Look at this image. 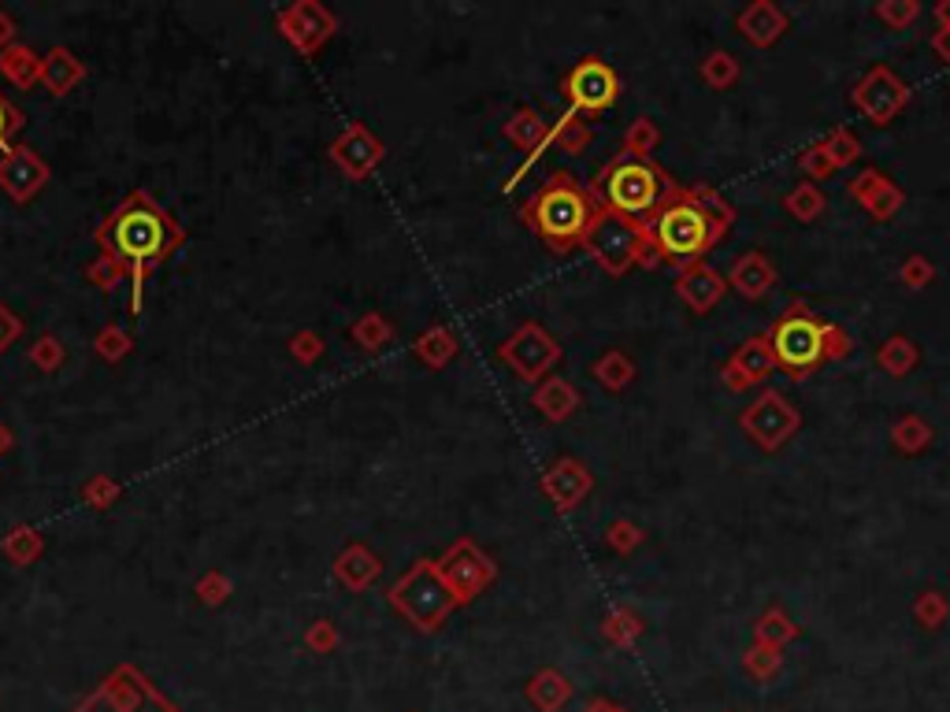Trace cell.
Listing matches in <instances>:
<instances>
[{"label":"cell","instance_id":"6da1fadb","mask_svg":"<svg viewBox=\"0 0 950 712\" xmlns=\"http://www.w3.org/2000/svg\"><path fill=\"white\" fill-rule=\"evenodd\" d=\"M93 241L101 246V252L116 257L119 264L127 268L130 278V312H141V301H145V283L149 275L164 264L172 252L186 246V230L167 215V209H160V201L145 190H130L119 209H112L101 227L93 230Z\"/></svg>","mask_w":950,"mask_h":712},{"label":"cell","instance_id":"7a4b0ae2","mask_svg":"<svg viewBox=\"0 0 950 712\" xmlns=\"http://www.w3.org/2000/svg\"><path fill=\"white\" fill-rule=\"evenodd\" d=\"M595 215H598L595 197H590L587 186H579L576 175L564 171V167L546 175V182L520 204L524 227H528L550 252H558V257L583 246Z\"/></svg>","mask_w":950,"mask_h":712},{"label":"cell","instance_id":"3957f363","mask_svg":"<svg viewBox=\"0 0 950 712\" xmlns=\"http://www.w3.org/2000/svg\"><path fill=\"white\" fill-rule=\"evenodd\" d=\"M724 230L702 204L699 186H680L669 193V201L657 209V215L643 227V238L650 252L657 257V264H676V268H691L705 260V252L717 249Z\"/></svg>","mask_w":950,"mask_h":712},{"label":"cell","instance_id":"277c9868","mask_svg":"<svg viewBox=\"0 0 950 712\" xmlns=\"http://www.w3.org/2000/svg\"><path fill=\"white\" fill-rule=\"evenodd\" d=\"M587 190L595 197L598 209L613 212L620 219L632 223V227L643 230L657 215V209L669 201V193L676 190V178L669 171H661L654 161H638V156L617 153L613 161L601 167Z\"/></svg>","mask_w":950,"mask_h":712},{"label":"cell","instance_id":"5b68a950","mask_svg":"<svg viewBox=\"0 0 950 712\" xmlns=\"http://www.w3.org/2000/svg\"><path fill=\"white\" fill-rule=\"evenodd\" d=\"M387 602L401 620L412 624L423 634L438 631V627L446 624V616L457 608L454 594H449L446 583H442V575H438V568L431 557L412 560V565L394 579L390 590H387Z\"/></svg>","mask_w":950,"mask_h":712},{"label":"cell","instance_id":"8992f818","mask_svg":"<svg viewBox=\"0 0 950 712\" xmlns=\"http://www.w3.org/2000/svg\"><path fill=\"white\" fill-rule=\"evenodd\" d=\"M765 342L773 349V360L779 371L791 379H810L824 364V323L806 308V301H795L779 320L765 331Z\"/></svg>","mask_w":950,"mask_h":712},{"label":"cell","instance_id":"52a82bcc","mask_svg":"<svg viewBox=\"0 0 950 712\" xmlns=\"http://www.w3.org/2000/svg\"><path fill=\"white\" fill-rule=\"evenodd\" d=\"M583 249H587L590 257H595V264L613 278H624L632 268H657V257L650 252V246H646L643 230L606 209H598L587 238H583Z\"/></svg>","mask_w":950,"mask_h":712},{"label":"cell","instance_id":"ba28073f","mask_svg":"<svg viewBox=\"0 0 950 712\" xmlns=\"http://www.w3.org/2000/svg\"><path fill=\"white\" fill-rule=\"evenodd\" d=\"M71 712H183V709L160 695L153 679L141 676L134 664H119Z\"/></svg>","mask_w":950,"mask_h":712},{"label":"cell","instance_id":"9c48e42d","mask_svg":"<svg viewBox=\"0 0 950 712\" xmlns=\"http://www.w3.org/2000/svg\"><path fill=\"white\" fill-rule=\"evenodd\" d=\"M739 427H742V435H747L758 449H765V453H776V449H784L798 435V427H802V416H798V408L784 397V393L769 387V390H761L758 397L739 412Z\"/></svg>","mask_w":950,"mask_h":712},{"label":"cell","instance_id":"30bf717a","mask_svg":"<svg viewBox=\"0 0 950 712\" xmlns=\"http://www.w3.org/2000/svg\"><path fill=\"white\" fill-rule=\"evenodd\" d=\"M497 360H502L520 382L539 387L546 375L553 371V364L561 360V342L553 339L542 323L528 320V323L516 327V331L502 345H497Z\"/></svg>","mask_w":950,"mask_h":712},{"label":"cell","instance_id":"8fae6325","mask_svg":"<svg viewBox=\"0 0 950 712\" xmlns=\"http://www.w3.org/2000/svg\"><path fill=\"white\" fill-rule=\"evenodd\" d=\"M435 568H438L442 583H446V590L454 594L457 605H472L476 597L497 579L494 560L486 557L472 538H457L454 546L435 560Z\"/></svg>","mask_w":950,"mask_h":712},{"label":"cell","instance_id":"7c38bea8","mask_svg":"<svg viewBox=\"0 0 950 712\" xmlns=\"http://www.w3.org/2000/svg\"><path fill=\"white\" fill-rule=\"evenodd\" d=\"M561 90L572 105L568 111H576V116H601V111H609L620 100V74L601 56H583L576 68L564 74Z\"/></svg>","mask_w":950,"mask_h":712},{"label":"cell","instance_id":"4fadbf2b","mask_svg":"<svg viewBox=\"0 0 950 712\" xmlns=\"http://www.w3.org/2000/svg\"><path fill=\"white\" fill-rule=\"evenodd\" d=\"M275 31L297 56H316L335 37L338 19L331 8H324L319 0H294V4L279 8Z\"/></svg>","mask_w":950,"mask_h":712},{"label":"cell","instance_id":"5bb4252c","mask_svg":"<svg viewBox=\"0 0 950 712\" xmlns=\"http://www.w3.org/2000/svg\"><path fill=\"white\" fill-rule=\"evenodd\" d=\"M851 100L869 123L888 127L891 119L910 105V86L891 68L877 63V68H869L858 82H854Z\"/></svg>","mask_w":950,"mask_h":712},{"label":"cell","instance_id":"9a60e30c","mask_svg":"<svg viewBox=\"0 0 950 712\" xmlns=\"http://www.w3.org/2000/svg\"><path fill=\"white\" fill-rule=\"evenodd\" d=\"M327 156H331V164L342 171L345 178H353V182H364L375 167L383 164V156H387V145H383L379 134H372L364 123H345L342 134L335 138L331 149H327Z\"/></svg>","mask_w":950,"mask_h":712},{"label":"cell","instance_id":"2e32d148","mask_svg":"<svg viewBox=\"0 0 950 712\" xmlns=\"http://www.w3.org/2000/svg\"><path fill=\"white\" fill-rule=\"evenodd\" d=\"M49 164L42 161L34 145H12L0 156V190L12 197L15 204H31L37 193L49 186Z\"/></svg>","mask_w":950,"mask_h":712},{"label":"cell","instance_id":"e0dca14e","mask_svg":"<svg viewBox=\"0 0 950 712\" xmlns=\"http://www.w3.org/2000/svg\"><path fill=\"white\" fill-rule=\"evenodd\" d=\"M595 490V475L590 467L576 461V456H561L542 472V494L558 512H572L587 501V494Z\"/></svg>","mask_w":950,"mask_h":712},{"label":"cell","instance_id":"ac0fdd59","mask_svg":"<svg viewBox=\"0 0 950 712\" xmlns=\"http://www.w3.org/2000/svg\"><path fill=\"white\" fill-rule=\"evenodd\" d=\"M773 371H776L773 349H769L765 334H754V339H747L736 353L728 356V364L720 368V379H724V387H728V390L742 393L750 387H761V382H765Z\"/></svg>","mask_w":950,"mask_h":712},{"label":"cell","instance_id":"d6986e66","mask_svg":"<svg viewBox=\"0 0 950 712\" xmlns=\"http://www.w3.org/2000/svg\"><path fill=\"white\" fill-rule=\"evenodd\" d=\"M728 294V278L720 275L717 268H709L705 260H699V264L683 268L680 278H676V297L691 308V312H713V308L720 305V297Z\"/></svg>","mask_w":950,"mask_h":712},{"label":"cell","instance_id":"ffe728a7","mask_svg":"<svg viewBox=\"0 0 950 712\" xmlns=\"http://www.w3.org/2000/svg\"><path fill=\"white\" fill-rule=\"evenodd\" d=\"M736 31L747 37L754 49H773V45L791 31V15L773 0H754L736 15Z\"/></svg>","mask_w":950,"mask_h":712},{"label":"cell","instance_id":"44dd1931","mask_svg":"<svg viewBox=\"0 0 950 712\" xmlns=\"http://www.w3.org/2000/svg\"><path fill=\"white\" fill-rule=\"evenodd\" d=\"M776 278L779 275H776L773 257H769V252H761V249L742 252V257L728 271V286L736 289L739 297H747V301H761V297L773 294Z\"/></svg>","mask_w":950,"mask_h":712},{"label":"cell","instance_id":"7402d4cb","mask_svg":"<svg viewBox=\"0 0 950 712\" xmlns=\"http://www.w3.org/2000/svg\"><path fill=\"white\" fill-rule=\"evenodd\" d=\"M383 575V560L379 553L368 549L364 542H350L342 553L335 557V579L342 583L345 590H353V594H361V590H368L375 579Z\"/></svg>","mask_w":950,"mask_h":712},{"label":"cell","instance_id":"603a6c76","mask_svg":"<svg viewBox=\"0 0 950 712\" xmlns=\"http://www.w3.org/2000/svg\"><path fill=\"white\" fill-rule=\"evenodd\" d=\"M531 405L542 419H550V424H564V419L583 405V397L564 375H546L539 387L531 390Z\"/></svg>","mask_w":950,"mask_h":712},{"label":"cell","instance_id":"cb8c5ba5","mask_svg":"<svg viewBox=\"0 0 950 712\" xmlns=\"http://www.w3.org/2000/svg\"><path fill=\"white\" fill-rule=\"evenodd\" d=\"M82 79H86V63H82L68 45H52V49L42 56V86L49 90L52 97H68Z\"/></svg>","mask_w":950,"mask_h":712},{"label":"cell","instance_id":"d4e9b609","mask_svg":"<svg viewBox=\"0 0 950 712\" xmlns=\"http://www.w3.org/2000/svg\"><path fill=\"white\" fill-rule=\"evenodd\" d=\"M502 134L509 138L516 149H528V153H542L550 149V123L542 119L539 108H516L509 119H505Z\"/></svg>","mask_w":950,"mask_h":712},{"label":"cell","instance_id":"484cf974","mask_svg":"<svg viewBox=\"0 0 950 712\" xmlns=\"http://www.w3.org/2000/svg\"><path fill=\"white\" fill-rule=\"evenodd\" d=\"M0 74H4L15 90H34L37 82H42V56L23 41L8 45V49H0Z\"/></svg>","mask_w":950,"mask_h":712},{"label":"cell","instance_id":"4316f807","mask_svg":"<svg viewBox=\"0 0 950 712\" xmlns=\"http://www.w3.org/2000/svg\"><path fill=\"white\" fill-rule=\"evenodd\" d=\"M572 698V683L558 668H542L528 679V701L539 712H561Z\"/></svg>","mask_w":950,"mask_h":712},{"label":"cell","instance_id":"83f0119b","mask_svg":"<svg viewBox=\"0 0 950 712\" xmlns=\"http://www.w3.org/2000/svg\"><path fill=\"white\" fill-rule=\"evenodd\" d=\"M0 553H4L15 568H31L45 557V534L31 527V523H15V527L0 538Z\"/></svg>","mask_w":950,"mask_h":712},{"label":"cell","instance_id":"f1b7e54d","mask_svg":"<svg viewBox=\"0 0 950 712\" xmlns=\"http://www.w3.org/2000/svg\"><path fill=\"white\" fill-rule=\"evenodd\" d=\"M412 353H417L431 371H442L457 356V334L449 331V327L435 323V327H427L417 342H412Z\"/></svg>","mask_w":950,"mask_h":712},{"label":"cell","instance_id":"f546056e","mask_svg":"<svg viewBox=\"0 0 950 712\" xmlns=\"http://www.w3.org/2000/svg\"><path fill=\"white\" fill-rule=\"evenodd\" d=\"M798 639V624L787 616V608L769 605L765 613L754 620V642L758 645H773V650H784L787 642Z\"/></svg>","mask_w":950,"mask_h":712},{"label":"cell","instance_id":"4dcf8cb0","mask_svg":"<svg viewBox=\"0 0 950 712\" xmlns=\"http://www.w3.org/2000/svg\"><path fill=\"white\" fill-rule=\"evenodd\" d=\"M877 364L888 375H895V379H906V375L920 364V349H917L914 339H906V334H891V339L877 349Z\"/></svg>","mask_w":950,"mask_h":712},{"label":"cell","instance_id":"1f68e13d","mask_svg":"<svg viewBox=\"0 0 950 712\" xmlns=\"http://www.w3.org/2000/svg\"><path fill=\"white\" fill-rule=\"evenodd\" d=\"M590 142H595V130H590L587 119L576 116V111H564L558 123L550 127V145H558L561 153H568V156L587 153Z\"/></svg>","mask_w":950,"mask_h":712},{"label":"cell","instance_id":"d6a6232c","mask_svg":"<svg viewBox=\"0 0 950 712\" xmlns=\"http://www.w3.org/2000/svg\"><path fill=\"white\" fill-rule=\"evenodd\" d=\"M646 624L643 616L635 613L632 605H617L606 613V620H601V634H606L609 642L620 645V650H628V645H635L638 639H643Z\"/></svg>","mask_w":950,"mask_h":712},{"label":"cell","instance_id":"836d02e7","mask_svg":"<svg viewBox=\"0 0 950 712\" xmlns=\"http://www.w3.org/2000/svg\"><path fill=\"white\" fill-rule=\"evenodd\" d=\"M590 375H595V379H598L606 390L620 393V390L632 387V379H635V360H632V356H628L624 349H609V353H601L598 360H595V368H590Z\"/></svg>","mask_w":950,"mask_h":712},{"label":"cell","instance_id":"e575fe53","mask_svg":"<svg viewBox=\"0 0 950 712\" xmlns=\"http://www.w3.org/2000/svg\"><path fill=\"white\" fill-rule=\"evenodd\" d=\"M784 209L795 215L798 223H813L821 219L824 209H828V197L817 182H810V178H802L798 186H791V190L784 193Z\"/></svg>","mask_w":950,"mask_h":712},{"label":"cell","instance_id":"d590c367","mask_svg":"<svg viewBox=\"0 0 950 712\" xmlns=\"http://www.w3.org/2000/svg\"><path fill=\"white\" fill-rule=\"evenodd\" d=\"M891 442H895L899 453L917 456L933 446V427H928L925 416H914V412H910V416L895 419V427H891Z\"/></svg>","mask_w":950,"mask_h":712},{"label":"cell","instance_id":"8d00e7d4","mask_svg":"<svg viewBox=\"0 0 950 712\" xmlns=\"http://www.w3.org/2000/svg\"><path fill=\"white\" fill-rule=\"evenodd\" d=\"M350 342L361 345L364 353H379L383 345L394 342V323L383 312H364L361 320L350 327Z\"/></svg>","mask_w":950,"mask_h":712},{"label":"cell","instance_id":"74e56055","mask_svg":"<svg viewBox=\"0 0 950 712\" xmlns=\"http://www.w3.org/2000/svg\"><path fill=\"white\" fill-rule=\"evenodd\" d=\"M699 74H702V82H705V86H709V90H731V86H736V82L742 79V68H739V60H736V56H731L728 49H713V52L702 60Z\"/></svg>","mask_w":950,"mask_h":712},{"label":"cell","instance_id":"f35d334b","mask_svg":"<svg viewBox=\"0 0 950 712\" xmlns=\"http://www.w3.org/2000/svg\"><path fill=\"white\" fill-rule=\"evenodd\" d=\"M661 142V130L650 116H638L632 127L624 130V142H620V153L624 156H638V161H650V153Z\"/></svg>","mask_w":950,"mask_h":712},{"label":"cell","instance_id":"ab89813d","mask_svg":"<svg viewBox=\"0 0 950 712\" xmlns=\"http://www.w3.org/2000/svg\"><path fill=\"white\" fill-rule=\"evenodd\" d=\"M93 353H97L105 364H119L124 356L134 353V339H130L119 323H105L97 334H93Z\"/></svg>","mask_w":950,"mask_h":712},{"label":"cell","instance_id":"60d3db41","mask_svg":"<svg viewBox=\"0 0 950 712\" xmlns=\"http://www.w3.org/2000/svg\"><path fill=\"white\" fill-rule=\"evenodd\" d=\"M779 668H784V653L773 650V645H758L754 642L747 653H742V672H747L750 679H758V683L773 679Z\"/></svg>","mask_w":950,"mask_h":712},{"label":"cell","instance_id":"b9f144b4","mask_svg":"<svg viewBox=\"0 0 950 712\" xmlns=\"http://www.w3.org/2000/svg\"><path fill=\"white\" fill-rule=\"evenodd\" d=\"M821 145H824V153L832 156L835 167H846V164H858L861 161V138L854 134L851 127H835Z\"/></svg>","mask_w":950,"mask_h":712},{"label":"cell","instance_id":"7bdbcfd3","mask_svg":"<svg viewBox=\"0 0 950 712\" xmlns=\"http://www.w3.org/2000/svg\"><path fill=\"white\" fill-rule=\"evenodd\" d=\"M950 616V602L943 590H920L917 602H914V620L920 627H928V631H936V627H943Z\"/></svg>","mask_w":950,"mask_h":712},{"label":"cell","instance_id":"ee69618b","mask_svg":"<svg viewBox=\"0 0 950 712\" xmlns=\"http://www.w3.org/2000/svg\"><path fill=\"white\" fill-rule=\"evenodd\" d=\"M119 498H124V486L112 479V475H93V479L82 486V505L93 512H108Z\"/></svg>","mask_w":950,"mask_h":712},{"label":"cell","instance_id":"f6af8a7d","mask_svg":"<svg viewBox=\"0 0 950 712\" xmlns=\"http://www.w3.org/2000/svg\"><path fill=\"white\" fill-rule=\"evenodd\" d=\"M193 594H197V602H201V605L220 608V605H227V597L234 594V583H231L227 571H215L212 568V571H204V575L197 579Z\"/></svg>","mask_w":950,"mask_h":712},{"label":"cell","instance_id":"bcb514c9","mask_svg":"<svg viewBox=\"0 0 950 712\" xmlns=\"http://www.w3.org/2000/svg\"><path fill=\"white\" fill-rule=\"evenodd\" d=\"M31 364L37 371H45V375H52V371H60L63 368V360H68V349H63V342L56 339V334H42V339H37L34 345H31Z\"/></svg>","mask_w":950,"mask_h":712},{"label":"cell","instance_id":"7dc6e473","mask_svg":"<svg viewBox=\"0 0 950 712\" xmlns=\"http://www.w3.org/2000/svg\"><path fill=\"white\" fill-rule=\"evenodd\" d=\"M902 204H906V197H902V190H899V186H895V182H891V178H888V182H883L880 190L872 193L869 201L861 204V209L869 212V215H872V219H877V223H888V219H895Z\"/></svg>","mask_w":950,"mask_h":712},{"label":"cell","instance_id":"c3c4849f","mask_svg":"<svg viewBox=\"0 0 950 712\" xmlns=\"http://www.w3.org/2000/svg\"><path fill=\"white\" fill-rule=\"evenodd\" d=\"M920 0H883V4H877V19L883 26H891V31H906V26H914L920 19Z\"/></svg>","mask_w":950,"mask_h":712},{"label":"cell","instance_id":"681fc988","mask_svg":"<svg viewBox=\"0 0 950 712\" xmlns=\"http://www.w3.org/2000/svg\"><path fill=\"white\" fill-rule=\"evenodd\" d=\"M124 278H127V268L119 264L116 257H108V252H101L97 260H90L86 264V283L97 286V289H116Z\"/></svg>","mask_w":950,"mask_h":712},{"label":"cell","instance_id":"f907efd6","mask_svg":"<svg viewBox=\"0 0 950 712\" xmlns=\"http://www.w3.org/2000/svg\"><path fill=\"white\" fill-rule=\"evenodd\" d=\"M643 538H646L643 527H638V523H632V520H613L606 527V546L617 549V553H624V557L643 546Z\"/></svg>","mask_w":950,"mask_h":712},{"label":"cell","instance_id":"816d5d0a","mask_svg":"<svg viewBox=\"0 0 950 712\" xmlns=\"http://www.w3.org/2000/svg\"><path fill=\"white\" fill-rule=\"evenodd\" d=\"M899 278H902V286H910V289H925L936 278V268H933V260H928L925 252H914V257L902 260Z\"/></svg>","mask_w":950,"mask_h":712},{"label":"cell","instance_id":"f5cc1de1","mask_svg":"<svg viewBox=\"0 0 950 712\" xmlns=\"http://www.w3.org/2000/svg\"><path fill=\"white\" fill-rule=\"evenodd\" d=\"M286 349H290V356H294L297 364H305V368H308V364H316L319 356H324V349H327V345H324V339H319L316 331H308V327H305V331L290 334Z\"/></svg>","mask_w":950,"mask_h":712},{"label":"cell","instance_id":"db71d44e","mask_svg":"<svg viewBox=\"0 0 950 712\" xmlns=\"http://www.w3.org/2000/svg\"><path fill=\"white\" fill-rule=\"evenodd\" d=\"M798 167H802V175L810 178H817V182H821V178H828L835 171V164H832V156L824 153V145L817 142V145H810V149H802V156H798Z\"/></svg>","mask_w":950,"mask_h":712},{"label":"cell","instance_id":"11a10c76","mask_svg":"<svg viewBox=\"0 0 950 712\" xmlns=\"http://www.w3.org/2000/svg\"><path fill=\"white\" fill-rule=\"evenodd\" d=\"M23 111H19L12 100L4 97V93H0V156L8 153V149H12V138L19 134V130H23Z\"/></svg>","mask_w":950,"mask_h":712},{"label":"cell","instance_id":"9f6ffc18","mask_svg":"<svg viewBox=\"0 0 950 712\" xmlns=\"http://www.w3.org/2000/svg\"><path fill=\"white\" fill-rule=\"evenodd\" d=\"M305 645L313 653H331L338 645V627L331 620H313L305 631Z\"/></svg>","mask_w":950,"mask_h":712},{"label":"cell","instance_id":"6f0895ef","mask_svg":"<svg viewBox=\"0 0 950 712\" xmlns=\"http://www.w3.org/2000/svg\"><path fill=\"white\" fill-rule=\"evenodd\" d=\"M854 353V339L835 323H824V360H846Z\"/></svg>","mask_w":950,"mask_h":712},{"label":"cell","instance_id":"680465c9","mask_svg":"<svg viewBox=\"0 0 950 712\" xmlns=\"http://www.w3.org/2000/svg\"><path fill=\"white\" fill-rule=\"evenodd\" d=\"M23 320H19V316L12 312V308H8L4 301H0V353H8L12 349V345L23 339Z\"/></svg>","mask_w":950,"mask_h":712},{"label":"cell","instance_id":"91938a15","mask_svg":"<svg viewBox=\"0 0 950 712\" xmlns=\"http://www.w3.org/2000/svg\"><path fill=\"white\" fill-rule=\"evenodd\" d=\"M883 182H888V175H883V171H877V167H865V171H861V175H858V178H854V182H851V197H854V201H858V204H865V201H869L872 193L880 190Z\"/></svg>","mask_w":950,"mask_h":712},{"label":"cell","instance_id":"94428289","mask_svg":"<svg viewBox=\"0 0 950 712\" xmlns=\"http://www.w3.org/2000/svg\"><path fill=\"white\" fill-rule=\"evenodd\" d=\"M19 41V23L12 19V12H4L0 8V49H8V45Z\"/></svg>","mask_w":950,"mask_h":712},{"label":"cell","instance_id":"6125c7cd","mask_svg":"<svg viewBox=\"0 0 950 712\" xmlns=\"http://www.w3.org/2000/svg\"><path fill=\"white\" fill-rule=\"evenodd\" d=\"M933 52H936L943 63H950V31H936V34H933Z\"/></svg>","mask_w":950,"mask_h":712},{"label":"cell","instance_id":"be15d7a7","mask_svg":"<svg viewBox=\"0 0 950 712\" xmlns=\"http://www.w3.org/2000/svg\"><path fill=\"white\" fill-rule=\"evenodd\" d=\"M12 446H15L12 430H8V424H4V419H0V461H4V456L12 453Z\"/></svg>","mask_w":950,"mask_h":712},{"label":"cell","instance_id":"e7e4bbea","mask_svg":"<svg viewBox=\"0 0 950 712\" xmlns=\"http://www.w3.org/2000/svg\"><path fill=\"white\" fill-rule=\"evenodd\" d=\"M583 712H620V705H613L609 698H595V701H587V709Z\"/></svg>","mask_w":950,"mask_h":712},{"label":"cell","instance_id":"03108f58","mask_svg":"<svg viewBox=\"0 0 950 712\" xmlns=\"http://www.w3.org/2000/svg\"><path fill=\"white\" fill-rule=\"evenodd\" d=\"M936 23H939V31H950V0H943V4H936Z\"/></svg>","mask_w":950,"mask_h":712},{"label":"cell","instance_id":"003e7915","mask_svg":"<svg viewBox=\"0 0 950 712\" xmlns=\"http://www.w3.org/2000/svg\"><path fill=\"white\" fill-rule=\"evenodd\" d=\"M620 712H628V709H620Z\"/></svg>","mask_w":950,"mask_h":712}]
</instances>
